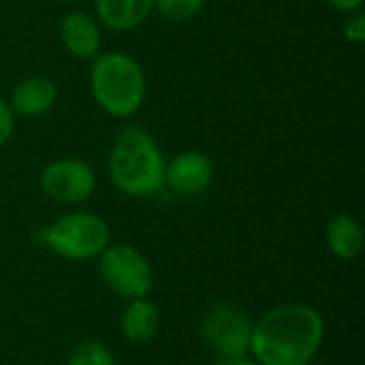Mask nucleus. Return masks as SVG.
<instances>
[{
	"label": "nucleus",
	"mask_w": 365,
	"mask_h": 365,
	"mask_svg": "<svg viewBox=\"0 0 365 365\" xmlns=\"http://www.w3.org/2000/svg\"><path fill=\"white\" fill-rule=\"evenodd\" d=\"M325 323L319 310L284 304L265 312L250 334V351L261 365H308L321 349Z\"/></svg>",
	"instance_id": "obj_1"
},
{
	"label": "nucleus",
	"mask_w": 365,
	"mask_h": 365,
	"mask_svg": "<svg viewBox=\"0 0 365 365\" xmlns=\"http://www.w3.org/2000/svg\"><path fill=\"white\" fill-rule=\"evenodd\" d=\"M109 175L128 197H150L165 186V158L154 137L139 126L122 130L109 154Z\"/></svg>",
	"instance_id": "obj_2"
},
{
	"label": "nucleus",
	"mask_w": 365,
	"mask_h": 365,
	"mask_svg": "<svg viewBox=\"0 0 365 365\" xmlns=\"http://www.w3.org/2000/svg\"><path fill=\"white\" fill-rule=\"evenodd\" d=\"M90 90L98 107L113 118L135 115L145 101L143 68L122 51L96 56L90 71Z\"/></svg>",
	"instance_id": "obj_3"
},
{
	"label": "nucleus",
	"mask_w": 365,
	"mask_h": 365,
	"mask_svg": "<svg viewBox=\"0 0 365 365\" xmlns=\"http://www.w3.org/2000/svg\"><path fill=\"white\" fill-rule=\"evenodd\" d=\"M38 242L62 259L86 261L109 246V227L96 214L75 212L41 229Z\"/></svg>",
	"instance_id": "obj_4"
},
{
	"label": "nucleus",
	"mask_w": 365,
	"mask_h": 365,
	"mask_svg": "<svg viewBox=\"0 0 365 365\" xmlns=\"http://www.w3.org/2000/svg\"><path fill=\"white\" fill-rule=\"evenodd\" d=\"M98 257V274L111 293L124 299H141L150 293L154 280L152 267L137 248L111 244Z\"/></svg>",
	"instance_id": "obj_5"
},
{
	"label": "nucleus",
	"mask_w": 365,
	"mask_h": 365,
	"mask_svg": "<svg viewBox=\"0 0 365 365\" xmlns=\"http://www.w3.org/2000/svg\"><path fill=\"white\" fill-rule=\"evenodd\" d=\"M252 325L246 314L233 306L220 304L203 321V340L220 357H246L250 351Z\"/></svg>",
	"instance_id": "obj_6"
},
{
	"label": "nucleus",
	"mask_w": 365,
	"mask_h": 365,
	"mask_svg": "<svg viewBox=\"0 0 365 365\" xmlns=\"http://www.w3.org/2000/svg\"><path fill=\"white\" fill-rule=\"evenodd\" d=\"M41 188L58 203H83L96 188V175L79 158H60L41 173Z\"/></svg>",
	"instance_id": "obj_7"
},
{
	"label": "nucleus",
	"mask_w": 365,
	"mask_h": 365,
	"mask_svg": "<svg viewBox=\"0 0 365 365\" xmlns=\"http://www.w3.org/2000/svg\"><path fill=\"white\" fill-rule=\"evenodd\" d=\"M214 178L212 160L197 150L178 154L169 165H165V184L178 195H199Z\"/></svg>",
	"instance_id": "obj_8"
},
{
	"label": "nucleus",
	"mask_w": 365,
	"mask_h": 365,
	"mask_svg": "<svg viewBox=\"0 0 365 365\" xmlns=\"http://www.w3.org/2000/svg\"><path fill=\"white\" fill-rule=\"evenodd\" d=\"M58 98V88L49 77L34 75L28 79H21L13 92H11V111L21 118H36L43 115L53 107Z\"/></svg>",
	"instance_id": "obj_9"
},
{
	"label": "nucleus",
	"mask_w": 365,
	"mask_h": 365,
	"mask_svg": "<svg viewBox=\"0 0 365 365\" xmlns=\"http://www.w3.org/2000/svg\"><path fill=\"white\" fill-rule=\"evenodd\" d=\"M60 38L68 53L81 60H90L98 56L101 49V32L96 21L83 13V11H73L68 13L62 24H60Z\"/></svg>",
	"instance_id": "obj_10"
},
{
	"label": "nucleus",
	"mask_w": 365,
	"mask_h": 365,
	"mask_svg": "<svg viewBox=\"0 0 365 365\" xmlns=\"http://www.w3.org/2000/svg\"><path fill=\"white\" fill-rule=\"evenodd\" d=\"M160 325V314L158 308L148 302L145 297L141 299H130V304L124 308L122 319H120V329L122 336L133 342V344H145L150 342Z\"/></svg>",
	"instance_id": "obj_11"
},
{
	"label": "nucleus",
	"mask_w": 365,
	"mask_h": 365,
	"mask_svg": "<svg viewBox=\"0 0 365 365\" xmlns=\"http://www.w3.org/2000/svg\"><path fill=\"white\" fill-rule=\"evenodd\" d=\"M94 6L107 28L133 30L150 17L154 0H94Z\"/></svg>",
	"instance_id": "obj_12"
},
{
	"label": "nucleus",
	"mask_w": 365,
	"mask_h": 365,
	"mask_svg": "<svg viewBox=\"0 0 365 365\" xmlns=\"http://www.w3.org/2000/svg\"><path fill=\"white\" fill-rule=\"evenodd\" d=\"M327 246L344 261L359 257L364 248V229L351 214H338L327 225Z\"/></svg>",
	"instance_id": "obj_13"
},
{
	"label": "nucleus",
	"mask_w": 365,
	"mask_h": 365,
	"mask_svg": "<svg viewBox=\"0 0 365 365\" xmlns=\"http://www.w3.org/2000/svg\"><path fill=\"white\" fill-rule=\"evenodd\" d=\"M205 0H154V9L169 21H188L201 9Z\"/></svg>",
	"instance_id": "obj_14"
},
{
	"label": "nucleus",
	"mask_w": 365,
	"mask_h": 365,
	"mask_svg": "<svg viewBox=\"0 0 365 365\" xmlns=\"http://www.w3.org/2000/svg\"><path fill=\"white\" fill-rule=\"evenodd\" d=\"M68 365H115L111 353L98 342H83L68 359Z\"/></svg>",
	"instance_id": "obj_15"
},
{
	"label": "nucleus",
	"mask_w": 365,
	"mask_h": 365,
	"mask_svg": "<svg viewBox=\"0 0 365 365\" xmlns=\"http://www.w3.org/2000/svg\"><path fill=\"white\" fill-rule=\"evenodd\" d=\"M13 135V111L6 105V101L0 98V148L9 143Z\"/></svg>",
	"instance_id": "obj_16"
},
{
	"label": "nucleus",
	"mask_w": 365,
	"mask_h": 365,
	"mask_svg": "<svg viewBox=\"0 0 365 365\" xmlns=\"http://www.w3.org/2000/svg\"><path fill=\"white\" fill-rule=\"evenodd\" d=\"M344 36L353 43H364L365 41V17L359 13L353 19H349V24L344 26Z\"/></svg>",
	"instance_id": "obj_17"
},
{
	"label": "nucleus",
	"mask_w": 365,
	"mask_h": 365,
	"mask_svg": "<svg viewBox=\"0 0 365 365\" xmlns=\"http://www.w3.org/2000/svg\"><path fill=\"white\" fill-rule=\"evenodd\" d=\"M338 11H357L361 4H364V0H329Z\"/></svg>",
	"instance_id": "obj_18"
},
{
	"label": "nucleus",
	"mask_w": 365,
	"mask_h": 365,
	"mask_svg": "<svg viewBox=\"0 0 365 365\" xmlns=\"http://www.w3.org/2000/svg\"><path fill=\"white\" fill-rule=\"evenodd\" d=\"M216 365H261L259 361H250L246 357H229V359H218Z\"/></svg>",
	"instance_id": "obj_19"
}]
</instances>
